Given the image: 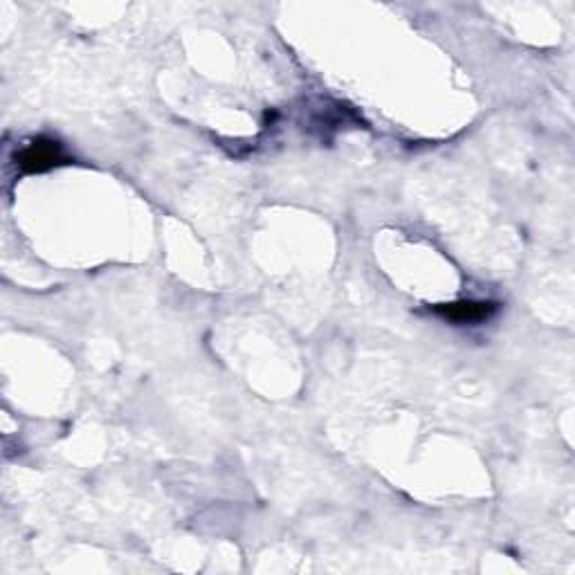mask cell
I'll return each instance as SVG.
<instances>
[{"mask_svg": "<svg viewBox=\"0 0 575 575\" xmlns=\"http://www.w3.org/2000/svg\"><path fill=\"white\" fill-rule=\"evenodd\" d=\"M68 162V155L54 140H34L16 155V167L23 173H43Z\"/></svg>", "mask_w": 575, "mask_h": 575, "instance_id": "1", "label": "cell"}, {"mask_svg": "<svg viewBox=\"0 0 575 575\" xmlns=\"http://www.w3.org/2000/svg\"><path fill=\"white\" fill-rule=\"evenodd\" d=\"M499 310L495 301H474V299H461L452 301V304H438L434 306V315L447 319L454 324H479L486 322Z\"/></svg>", "mask_w": 575, "mask_h": 575, "instance_id": "2", "label": "cell"}]
</instances>
